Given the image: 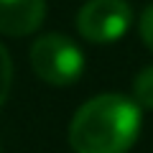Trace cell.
<instances>
[{
    "label": "cell",
    "mask_w": 153,
    "mask_h": 153,
    "mask_svg": "<svg viewBox=\"0 0 153 153\" xmlns=\"http://www.w3.org/2000/svg\"><path fill=\"white\" fill-rule=\"evenodd\" d=\"M140 133V107L125 94H97L76 110L69 146L76 153H128Z\"/></svg>",
    "instance_id": "obj_1"
},
{
    "label": "cell",
    "mask_w": 153,
    "mask_h": 153,
    "mask_svg": "<svg viewBox=\"0 0 153 153\" xmlns=\"http://www.w3.org/2000/svg\"><path fill=\"white\" fill-rule=\"evenodd\" d=\"M31 66L38 79L51 87H69L84 71V54L71 38L61 33H46L31 46Z\"/></svg>",
    "instance_id": "obj_2"
},
{
    "label": "cell",
    "mask_w": 153,
    "mask_h": 153,
    "mask_svg": "<svg viewBox=\"0 0 153 153\" xmlns=\"http://www.w3.org/2000/svg\"><path fill=\"white\" fill-rule=\"evenodd\" d=\"M133 10L125 0H87L76 13V31L92 44H110L125 36Z\"/></svg>",
    "instance_id": "obj_3"
},
{
    "label": "cell",
    "mask_w": 153,
    "mask_h": 153,
    "mask_svg": "<svg viewBox=\"0 0 153 153\" xmlns=\"http://www.w3.org/2000/svg\"><path fill=\"white\" fill-rule=\"evenodd\" d=\"M46 18V0H0V33L28 36Z\"/></svg>",
    "instance_id": "obj_4"
},
{
    "label": "cell",
    "mask_w": 153,
    "mask_h": 153,
    "mask_svg": "<svg viewBox=\"0 0 153 153\" xmlns=\"http://www.w3.org/2000/svg\"><path fill=\"white\" fill-rule=\"evenodd\" d=\"M133 94L140 107L153 110V64L138 71L135 82H133Z\"/></svg>",
    "instance_id": "obj_5"
},
{
    "label": "cell",
    "mask_w": 153,
    "mask_h": 153,
    "mask_svg": "<svg viewBox=\"0 0 153 153\" xmlns=\"http://www.w3.org/2000/svg\"><path fill=\"white\" fill-rule=\"evenodd\" d=\"M10 87H13V61L8 49L0 44V107L10 94Z\"/></svg>",
    "instance_id": "obj_6"
},
{
    "label": "cell",
    "mask_w": 153,
    "mask_h": 153,
    "mask_svg": "<svg viewBox=\"0 0 153 153\" xmlns=\"http://www.w3.org/2000/svg\"><path fill=\"white\" fill-rule=\"evenodd\" d=\"M138 28H140V38H143V44H146L148 49L153 51V3L140 13V23H138Z\"/></svg>",
    "instance_id": "obj_7"
}]
</instances>
